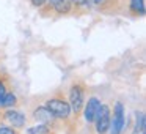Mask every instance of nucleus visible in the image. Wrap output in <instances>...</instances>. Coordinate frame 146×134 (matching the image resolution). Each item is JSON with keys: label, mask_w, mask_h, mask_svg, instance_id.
<instances>
[{"label": "nucleus", "mask_w": 146, "mask_h": 134, "mask_svg": "<svg viewBox=\"0 0 146 134\" xmlns=\"http://www.w3.org/2000/svg\"><path fill=\"white\" fill-rule=\"evenodd\" d=\"M141 134H145V133H141Z\"/></svg>", "instance_id": "20"}, {"label": "nucleus", "mask_w": 146, "mask_h": 134, "mask_svg": "<svg viewBox=\"0 0 146 134\" xmlns=\"http://www.w3.org/2000/svg\"><path fill=\"white\" fill-rule=\"evenodd\" d=\"M119 5H121V0H105L101 10L104 11V10H105V8H107V7H119Z\"/></svg>", "instance_id": "15"}, {"label": "nucleus", "mask_w": 146, "mask_h": 134, "mask_svg": "<svg viewBox=\"0 0 146 134\" xmlns=\"http://www.w3.org/2000/svg\"><path fill=\"white\" fill-rule=\"evenodd\" d=\"M90 2H91V5H93V7H96V8H99V10H101L105 0H90Z\"/></svg>", "instance_id": "17"}, {"label": "nucleus", "mask_w": 146, "mask_h": 134, "mask_svg": "<svg viewBox=\"0 0 146 134\" xmlns=\"http://www.w3.org/2000/svg\"><path fill=\"white\" fill-rule=\"evenodd\" d=\"M27 134H57V131L54 128L47 126V125H42V123H38L35 126L29 128L27 129Z\"/></svg>", "instance_id": "12"}, {"label": "nucleus", "mask_w": 146, "mask_h": 134, "mask_svg": "<svg viewBox=\"0 0 146 134\" xmlns=\"http://www.w3.org/2000/svg\"><path fill=\"white\" fill-rule=\"evenodd\" d=\"M17 104H19L17 95L13 92V90H8V92L3 95V98L0 99V111H2V109H11V107H16Z\"/></svg>", "instance_id": "9"}, {"label": "nucleus", "mask_w": 146, "mask_h": 134, "mask_svg": "<svg viewBox=\"0 0 146 134\" xmlns=\"http://www.w3.org/2000/svg\"><path fill=\"white\" fill-rule=\"evenodd\" d=\"M145 125H146V115L143 111L135 112V128H133V134H141L145 133Z\"/></svg>", "instance_id": "11"}, {"label": "nucleus", "mask_w": 146, "mask_h": 134, "mask_svg": "<svg viewBox=\"0 0 146 134\" xmlns=\"http://www.w3.org/2000/svg\"><path fill=\"white\" fill-rule=\"evenodd\" d=\"M44 106L55 115V118H58L60 121L69 120V117H71L69 103H68L61 95H55V96H52V98H49Z\"/></svg>", "instance_id": "2"}, {"label": "nucleus", "mask_w": 146, "mask_h": 134, "mask_svg": "<svg viewBox=\"0 0 146 134\" xmlns=\"http://www.w3.org/2000/svg\"><path fill=\"white\" fill-rule=\"evenodd\" d=\"M146 11L145 0H127V13L130 17H143Z\"/></svg>", "instance_id": "8"}, {"label": "nucleus", "mask_w": 146, "mask_h": 134, "mask_svg": "<svg viewBox=\"0 0 146 134\" xmlns=\"http://www.w3.org/2000/svg\"><path fill=\"white\" fill-rule=\"evenodd\" d=\"M30 3H32V7H35L39 10L44 3H47V0H30Z\"/></svg>", "instance_id": "16"}, {"label": "nucleus", "mask_w": 146, "mask_h": 134, "mask_svg": "<svg viewBox=\"0 0 146 134\" xmlns=\"http://www.w3.org/2000/svg\"><path fill=\"white\" fill-rule=\"evenodd\" d=\"M27 117L24 112L17 111V109L11 107V109H2L0 111V123L8 125L11 128H16V129H22L27 125Z\"/></svg>", "instance_id": "3"}, {"label": "nucleus", "mask_w": 146, "mask_h": 134, "mask_svg": "<svg viewBox=\"0 0 146 134\" xmlns=\"http://www.w3.org/2000/svg\"><path fill=\"white\" fill-rule=\"evenodd\" d=\"M110 118H111V109L108 104H101L98 107L94 117V133L96 134H108L110 129Z\"/></svg>", "instance_id": "4"}, {"label": "nucleus", "mask_w": 146, "mask_h": 134, "mask_svg": "<svg viewBox=\"0 0 146 134\" xmlns=\"http://www.w3.org/2000/svg\"><path fill=\"white\" fill-rule=\"evenodd\" d=\"M101 106V101H99V98H96V96H91V98H88V101L83 104V117H85V121L88 125H91L93 121H94V117H96V112H98V107Z\"/></svg>", "instance_id": "7"}, {"label": "nucleus", "mask_w": 146, "mask_h": 134, "mask_svg": "<svg viewBox=\"0 0 146 134\" xmlns=\"http://www.w3.org/2000/svg\"><path fill=\"white\" fill-rule=\"evenodd\" d=\"M2 74H3V73H2V71H0V77H2Z\"/></svg>", "instance_id": "19"}, {"label": "nucleus", "mask_w": 146, "mask_h": 134, "mask_svg": "<svg viewBox=\"0 0 146 134\" xmlns=\"http://www.w3.org/2000/svg\"><path fill=\"white\" fill-rule=\"evenodd\" d=\"M71 3H72V13L77 14V16L83 13H88L93 7L90 0H71Z\"/></svg>", "instance_id": "10"}, {"label": "nucleus", "mask_w": 146, "mask_h": 134, "mask_svg": "<svg viewBox=\"0 0 146 134\" xmlns=\"http://www.w3.org/2000/svg\"><path fill=\"white\" fill-rule=\"evenodd\" d=\"M60 2H61V0H47V3L50 5V8H54L55 5H57V3H60Z\"/></svg>", "instance_id": "18"}, {"label": "nucleus", "mask_w": 146, "mask_h": 134, "mask_svg": "<svg viewBox=\"0 0 146 134\" xmlns=\"http://www.w3.org/2000/svg\"><path fill=\"white\" fill-rule=\"evenodd\" d=\"M85 93H86V87L83 82H74L69 87V93H68V98H69V107H71V114L74 115V118L77 120L80 114H82L83 104H85Z\"/></svg>", "instance_id": "1"}, {"label": "nucleus", "mask_w": 146, "mask_h": 134, "mask_svg": "<svg viewBox=\"0 0 146 134\" xmlns=\"http://www.w3.org/2000/svg\"><path fill=\"white\" fill-rule=\"evenodd\" d=\"M32 117H33V120H36L38 123L47 125V126L54 128L55 131H57L58 123H60V120L55 118V115L52 114L46 106H36V107L33 109V112H32Z\"/></svg>", "instance_id": "6"}, {"label": "nucleus", "mask_w": 146, "mask_h": 134, "mask_svg": "<svg viewBox=\"0 0 146 134\" xmlns=\"http://www.w3.org/2000/svg\"><path fill=\"white\" fill-rule=\"evenodd\" d=\"M124 125H126L124 106L121 101H116L115 103V107H113V114H111V118H110V129H108V133L110 134H123Z\"/></svg>", "instance_id": "5"}, {"label": "nucleus", "mask_w": 146, "mask_h": 134, "mask_svg": "<svg viewBox=\"0 0 146 134\" xmlns=\"http://www.w3.org/2000/svg\"><path fill=\"white\" fill-rule=\"evenodd\" d=\"M8 76L7 74H2V77H0V99L3 98V95L8 92Z\"/></svg>", "instance_id": "13"}, {"label": "nucleus", "mask_w": 146, "mask_h": 134, "mask_svg": "<svg viewBox=\"0 0 146 134\" xmlns=\"http://www.w3.org/2000/svg\"><path fill=\"white\" fill-rule=\"evenodd\" d=\"M0 134H21V129H16V128H11L8 125L0 123Z\"/></svg>", "instance_id": "14"}]
</instances>
